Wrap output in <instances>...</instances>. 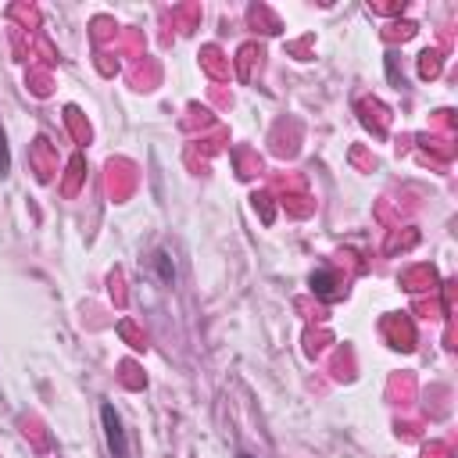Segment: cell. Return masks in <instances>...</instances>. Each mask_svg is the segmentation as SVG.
Segmentation results:
<instances>
[{
	"mask_svg": "<svg viewBox=\"0 0 458 458\" xmlns=\"http://www.w3.org/2000/svg\"><path fill=\"white\" fill-rule=\"evenodd\" d=\"M150 268H154V276L161 279V286H172V283H175V261H172V254H168L165 247H157V250L150 254Z\"/></svg>",
	"mask_w": 458,
	"mask_h": 458,
	"instance_id": "3957f363",
	"label": "cell"
},
{
	"mask_svg": "<svg viewBox=\"0 0 458 458\" xmlns=\"http://www.w3.org/2000/svg\"><path fill=\"white\" fill-rule=\"evenodd\" d=\"M11 172V150H7V136H4V125H0V175Z\"/></svg>",
	"mask_w": 458,
	"mask_h": 458,
	"instance_id": "277c9868",
	"label": "cell"
},
{
	"mask_svg": "<svg viewBox=\"0 0 458 458\" xmlns=\"http://www.w3.org/2000/svg\"><path fill=\"white\" fill-rule=\"evenodd\" d=\"M100 429H104V444H107V454L111 458H129V437H125V426H122V415L111 401L100 404Z\"/></svg>",
	"mask_w": 458,
	"mask_h": 458,
	"instance_id": "6da1fadb",
	"label": "cell"
},
{
	"mask_svg": "<svg viewBox=\"0 0 458 458\" xmlns=\"http://www.w3.org/2000/svg\"><path fill=\"white\" fill-rule=\"evenodd\" d=\"M236 458H254V454H247V451H236Z\"/></svg>",
	"mask_w": 458,
	"mask_h": 458,
	"instance_id": "5b68a950",
	"label": "cell"
},
{
	"mask_svg": "<svg viewBox=\"0 0 458 458\" xmlns=\"http://www.w3.org/2000/svg\"><path fill=\"white\" fill-rule=\"evenodd\" d=\"M308 286H311V293H315L318 301H326V304L340 297V279H336V272H333V268H326V265H322V268H315V272L308 276Z\"/></svg>",
	"mask_w": 458,
	"mask_h": 458,
	"instance_id": "7a4b0ae2",
	"label": "cell"
}]
</instances>
